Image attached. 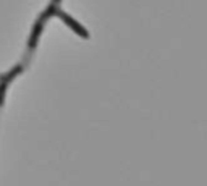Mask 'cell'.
Wrapping results in <instances>:
<instances>
[{"instance_id":"1","label":"cell","mask_w":207,"mask_h":186,"mask_svg":"<svg viewBox=\"0 0 207 186\" xmlns=\"http://www.w3.org/2000/svg\"><path fill=\"white\" fill-rule=\"evenodd\" d=\"M58 2H60V0H52V3L44 10L42 15L39 16V20L36 21V24H34V28H32V32H31V36H29V44H28L29 50H32L34 47H36V44H37V41H39V36H41V32H42L44 23L49 20V16H52L54 13H57V8H58Z\"/></svg>"},{"instance_id":"2","label":"cell","mask_w":207,"mask_h":186,"mask_svg":"<svg viewBox=\"0 0 207 186\" xmlns=\"http://www.w3.org/2000/svg\"><path fill=\"white\" fill-rule=\"evenodd\" d=\"M57 15H58L60 18H62L63 21H65V23H66L68 26H70L74 32H78V34H79V36H83V37H89V34L84 31V28H83L81 24H79V23H76V21H74V20L71 18V16L68 15V13H65V12H58V10H57Z\"/></svg>"}]
</instances>
